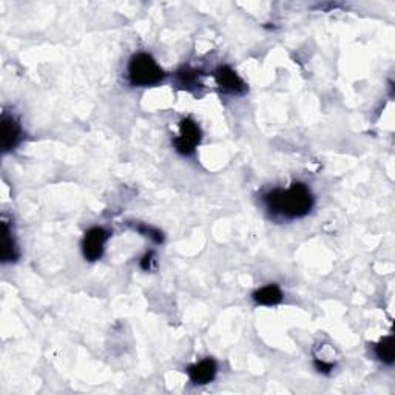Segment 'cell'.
<instances>
[{
	"label": "cell",
	"mask_w": 395,
	"mask_h": 395,
	"mask_svg": "<svg viewBox=\"0 0 395 395\" xmlns=\"http://www.w3.org/2000/svg\"><path fill=\"white\" fill-rule=\"evenodd\" d=\"M199 142L201 128L196 122L190 118H185L179 122V136L173 139L176 152L184 156H190L192 153H195Z\"/></svg>",
	"instance_id": "3"
},
{
	"label": "cell",
	"mask_w": 395,
	"mask_h": 395,
	"mask_svg": "<svg viewBox=\"0 0 395 395\" xmlns=\"http://www.w3.org/2000/svg\"><path fill=\"white\" fill-rule=\"evenodd\" d=\"M110 238V232L104 227H91L85 233L82 241V252L88 261H98L102 258L105 242Z\"/></svg>",
	"instance_id": "4"
},
{
	"label": "cell",
	"mask_w": 395,
	"mask_h": 395,
	"mask_svg": "<svg viewBox=\"0 0 395 395\" xmlns=\"http://www.w3.org/2000/svg\"><path fill=\"white\" fill-rule=\"evenodd\" d=\"M153 263H155L153 252H148L146 256L142 258V261H141V268H142L144 270H152V268H153Z\"/></svg>",
	"instance_id": "13"
},
{
	"label": "cell",
	"mask_w": 395,
	"mask_h": 395,
	"mask_svg": "<svg viewBox=\"0 0 395 395\" xmlns=\"http://www.w3.org/2000/svg\"><path fill=\"white\" fill-rule=\"evenodd\" d=\"M375 357L380 362H383L385 364H392L394 357H395V346H394V336H385L383 340H380V343L375 346Z\"/></svg>",
	"instance_id": "11"
},
{
	"label": "cell",
	"mask_w": 395,
	"mask_h": 395,
	"mask_svg": "<svg viewBox=\"0 0 395 395\" xmlns=\"http://www.w3.org/2000/svg\"><path fill=\"white\" fill-rule=\"evenodd\" d=\"M127 76L133 87H153L164 81L165 73L152 56L138 53L128 62Z\"/></svg>",
	"instance_id": "2"
},
{
	"label": "cell",
	"mask_w": 395,
	"mask_h": 395,
	"mask_svg": "<svg viewBox=\"0 0 395 395\" xmlns=\"http://www.w3.org/2000/svg\"><path fill=\"white\" fill-rule=\"evenodd\" d=\"M17 246L14 242L11 227L8 224V221L2 219V261H16L17 260Z\"/></svg>",
	"instance_id": "9"
},
{
	"label": "cell",
	"mask_w": 395,
	"mask_h": 395,
	"mask_svg": "<svg viewBox=\"0 0 395 395\" xmlns=\"http://www.w3.org/2000/svg\"><path fill=\"white\" fill-rule=\"evenodd\" d=\"M217 372H218L217 362L212 360V358L201 360L199 363L189 366V369H187L190 382L195 383V385L212 383L215 377H217Z\"/></svg>",
	"instance_id": "7"
},
{
	"label": "cell",
	"mask_w": 395,
	"mask_h": 395,
	"mask_svg": "<svg viewBox=\"0 0 395 395\" xmlns=\"http://www.w3.org/2000/svg\"><path fill=\"white\" fill-rule=\"evenodd\" d=\"M215 79L219 87L231 95H244L247 91V85L231 67H219L215 71Z\"/></svg>",
	"instance_id": "5"
},
{
	"label": "cell",
	"mask_w": 395,
	"mask_h": 395,
	"mask_svg": "<svg viewBox=\"0 0 395 395\" xmlns=\"http://www.w3.org/2000/svg\"><path fill=\"white\" fill-rule=\"evenodd\" d=\"M176 82L183 90H189V91L201 87L199 73L195 70H190V68L179 70L176 73Z\"/></svg>",
	"instance_id": "10"
},
{
	"label": "cell",
	"mask_w": 395,
	"mask_h": 395,
	"mask_svg": "<svg viewBox=\"0 0 395 395\" xmlns=\"http://www.w3.org/2000/svg\"><path fill=\"white\" fill-rule=\"evenodd\" d=\"M134 231H138L139 233H144L148 238H152L155 242H162V235L160 231H156L153 227L148 226H134Z\"/></svg>",
	"instance_id": "12"
},
{
	"label": "cell",
	"mask_w": 395,
	"mask_h": 395,
	"mask_svg": "<svg viewBox=\"0 0 395 395\" xmlns=\"http://www.w3.org/2000/svg\"><path fill=\"white\" fill-rule=\"evenodd\" d=\"M268 210L278 218L297 219L303 218L312 210L313 195L303 183L292 184L289 189H275L264 195Z\"/></svg>",
	"instance_id": "1"
},
{
	"label": "cell",
	"mask_w": 395,
	"mask_h": 395,
	"mask_svg": "<svg viewBox=\"0 0 395 395\" xmlns=\"http://www.w3.org/2000/svg\"><path fill=\"white\" fill-rule=\"evenodd\" d=\"M254 300L261 306H277L283 301V292L277 284L264 286L254 292Z\"/></svg>",
	"instance_id": "8"
},
{
	"label": "cell",
	"mask_w": 395,
	"mask_h": 395,
	"mask_svg": "<svg viewBox=\"0 0 395 395\" xmlns=\"http://www.w3.org/2000/svg\"><path fill=\"white\" fill-rule=\"evenodd\" d=\"M22 141V127L14 116L3 113L2 116V148L3 152L16 148Z\"/></svg>",
	"instance_id": "6"
}]
</instances>
